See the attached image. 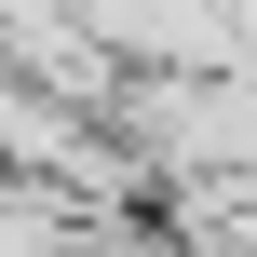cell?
Here are the masks:
<instances>
[{"label":"cell","instance_id":"1","mask_svg":"<svg viewBox=\"0 0 257 257\" xmlns=\"http://www.w3.org/2000/svg\"><path fill=\"white\" fill-rule=\"evenodd\" d=\"M149 149L163 163H257V81H163V108H149Z\"/></svg>","mask_w":257,"mask_h":257}]
</instances>
